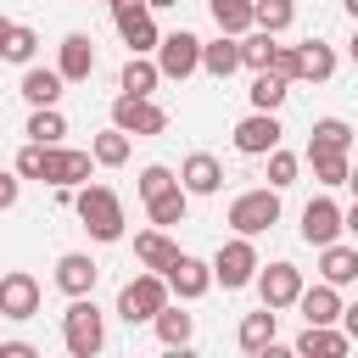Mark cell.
Masks as SVG:
<instances>
[{"label":"cell","mask_w":358,"mask_h":358,"mask_svg":"<svg viewBox=\"0 0 358 358\" xmlns=\"http://www.w3.org/2000/svg\"><path fill=\"white\" fill-rule=\"evenodd\" d=\"M308 151H352V123H341V117H319Z\"/></svg>","instance_id":"4dcf8cb0"},{"label":"cell","mask_w":358,"mask_h":358,"mask_svg":"<svg viewBox=\"0 0 358 358\" xmlns=\"http://www.w3.org/2000/svg\"><path fill=\"white\" fill-rule=\"evenodd\" d=\"M95 280H101V263H95L90 252H62V257H56V285H62L67 296H90Z\"/></svg>","instance_id":"9a60e30c"},{"label":"cell","mask_w":358,"mask_h":358,"mask_svg":"<svg viewBox=\"0 0 358 358\" xmlns=\"http://www.w3.org/2000/svg\"><path fill=\"white\" fill-rule=\"evenodd\" d=\"M296 352H302V358H341V352H347V330L308 324V330L296 336Z\"/></svg>","instance_id":"cb8c5ba5"},{"label":"cell","mask_w":358,"mask_h":358,"mask_svg":"<svg viewBox=\"0 0 358 358\" xmlns=\"http://www.w3.org/2000/svg\"><path fill=\"white\" fill-rule=\"evenodd\" d=\"M90 162H95L90 151H73V145H45V173H39V179H45V185H73V190H78V185L90 179Z\"/></svg>","instance_id":"4fadbf2b"},{"label":"cell","mask_w":358,"mask_h":358,"mask_svg":"<svg viewBox=\"0 0 358 358\" xmlns=\"http://www.w3.org/2000/svg\"><path fill=\"white\" fill-rule=\"evenodd\" d=\"M302 241H308V246L341 241V207H336L330 196H313V201L302 207Z\"/></svg>","instance_id":"5bb4252c"},{"label":"cell","mask_w":358,"mask_h":358,"mask_svg":"<svg viewBox=\"0 0 358 358\" xmlns=\"http://www.w3.org/2000/svg\"><path fill=\"white\" fill-rule=\"evenodd\" d=\"M0 313L6 319H34L39 313V280L34 274H22V268H11V274H0Z\"/></svg>","instance_id":"7c38bea8"},{"label":"cell","mask_w":358,"mask_h":358,"mask_svg":"<svg viewBox=\"0 0 358 358\" xmlns=\"http://www.w3.org/2000/svg\"><path fill=\"white\" fill-rule=\"evenodd\" d=\"M296 17V0H252V28H268V34H285Z\"/></svg>","instance_id":"1f68e13d"},{"label":"cell","mask_w":358,"mask_h":358,"mask_svg":"<svg viewBox=\"0 0 358 358\" xmlns=\"http://www.w3.org/2000/svg\"><path fill=\"white\" fill-rule=\"evenodd\" d=\"M347 56H352V62H358V28H352V39H347Z\"/></svg>","instance_id":"f6af8a7d"},{"label":"cell","mask_w":358,"mask_h":358,"mask_svg":"<svg viewBox=\"0 0 358 358\" xmlns=\"http://www.w3.org/2000/svg\"><path fill=\"white\" fill-rule=\"evenodd\" d=\"M168 291L179 296V302H201L207 291H213V263H201V257H190V252H179L173 263H168Z\"/></svg>","instance_id":"30bf717a"},{"label":"cell","mask_w":358,"mask_h":358,"mask_svg":"<svg viewBox=\"0 0 358 358\" xmlns=\"http://www.w3.org/2000/svg\"><path fill=\"white\" fill-rule=\"evenodd\" d=\"M285 95H291V78H280L274 67H263V73L252 78V106H257V112H280Z\"/></svg>","instance_id":"83f0119b"},{"label":"cell","mask_w":358,"mask_h":358,"mask_svg":"<svg viewBox=\"0 0 358 358\" xmlns=\"http://www.w3.org/2000/svg\"><path fill=\"white\" fill-rule=\"evenodd\" d=\"M112 22H117L129 56H145V50H157V39H162L157 22H151V6H145V0H123V6H112Z\"/></svg>","instance_id":"52a82bcc"},{"label":"cell","mask_w":358,"mask_h":358,"mask_svg":"<svg viewBox=\"0 0 358 358\" xmlns=\"http://www.w3.org/2000/svg\"><path fill=\"white\" fill-rule=\"evenodd\" d=\"M56 73H62L67 84H84V78L95 73V39H90V34H67V39H62V62H56Z\"/></svg>","instance_id":"ac0fdd59"},{"label":"cell","mask_w":358,"mask_h":358,"mask_svg":"<svg viewBox=\"0 0 358 358\" xmlns=\"http://www.w3.org/2000/svg\"><path fill=\"white\" fill-rule=\"evenodd\" d=\"M213 280H218L224 291H241V285L257 280V246H252V235H235V241L218 246V257H213Z\"/></svg>","instance_id":"5b68a950"},{"label":"cell","mask_w":358,"mask_h":358,"mask_svg":"<svg viewBox=\"0 0 358 358\" xmlns=\"http://www.w3.org/2000/svg\"><path fill=\"white\" fill-rule=\"evenodd\" d=\"M296 308H302V319H308V324H336V319H341V285H330V280L302 285Z\"/></svg>","instance_id":"e0dca14e"},{"label":"cell","mask_w":358,"mask_h":358,"mask_svg":"<svg viewBox=\"0 0 358 358\" xmlns=\"http://www.w3.org/2000/svg\"><path fill=\"white\" fill-rule=\"evenodd\" d=\"M352 140H358V129H352Z\"/></svg>","instance_id":"f907efd6"},{"label":"cell","mask_w":358,"mask_h":358,"mask_svg":"<svg viewBox=\"0 0 358 358\" xmlns=\"http://www.w3.org/2000/svg\"><path fill=\"white\" fill-rule=\"evenodd\" d=\"M34 50H39V34H34L28 22H11V28H6L0 56H6V62H17V67H28V62H34Z\"/></svg>","instance_id":"d6a6232c"},{"label":"cell","mask_w":358,"mask_h":358,"mask_svg":"<svg viewBox=\"0 0 358 358\" xmlns=\"http://www.w3.org/2000/svg\"><path fill=\"white\" fill-rule=\"evenodd\" d=\"M319 280H330V285H352V280H358V241H352V246H347V241L319 246Z\"/></svg>","instance_id":"d6986e66"},{"label":"cell","mask_w":358,"mask_h":358,"mask_svg":"<svg viewBox=\"0 0 358 358\" xmlns=\"http://www.w3.org/2000/svg\"><path fill=\"white\" fill-rule=\"evenodd\" d=\"M179 185H185L190 196H213V190L224 185V162H218L213 151H190V157L179 162Z\"/></svg>","instance_id":"2e32d148"},{"label":"cell","mask_w":358,"mask_h":358,"mask_svg":"<svg viewBox=\"0 0 358 358\" xmlns=\"http://www.w3.org/2000/svg\"><path fill=\"white\" fill-rule=\"evenodd\" d=\"M90 157H95L101 168H123V162H129V134H123V129L112 123L106 134H95V145H90Z\"/></svg>","instance_id":"e575fe53"},{"label":"cell","mask_w":358,"mask_h":358,"mask_svg":"<svg viewBox=\"0 0 358 358\" xmlns=\"http://www.w3.org/2000/svg\"><path fill=\"white\" fill-rule=\"evenodd\" d=\"M145 6H151V11H168V6H179V0H145Z\"/></svg>","instance_id":"ee69618b"},{"label":"cell","mask_w":358,"mask_h":358,"mask_svg":"<svg viewBox=\"0 0 358 358\" xmlns=\"http://www.w3.org/2000/svg\"><path fill=\"white\" fill-rule=\"evenodd\" d=\"M73 213H78V224L95 235V241H123V201H117V190L112 185H78L73 190Z\"/></svg>","instance_id":"6da1fadb"},{"label":"cell","mask_w":358,"mask_h":358,"mask_svg":"<svg viewBox=\"0 0 358 358\" xmlns=\"http://www.w3.org/2000/svg\"><path fill=\"white\" fill-rule=\"evenodd\" d=\"M151 324H157V341H162V347H190V336H196V319H190V313H179L173 302H168Z\"/></svg>","instance_id":"f1b7e54d"},{"label":"cell","mask_w":358,"mask_h":358,"mask_svg":"<svg viewBox=\"0 0 358 358\" xmlns=\"http://www.w3.org/2000/svg\"><path fill=\"white\" fill-rule=\"evenodd\" d=\"M134 257H140V268L168 274V263L179 257V246L168 241V229H140V235H134Z\"/></svg>","instance_id":"603a6c76"},{"label":"cell","mask_w":358,"mask_h":358,"mask_svg":"<svg viewBox=\"0 0 358 358\" xmlns=\"http://www.w3.org/2000/svg\"><path fill=\"white\" fill-rule=\"evenodd\" d=\"M17 190H22V185H17V173H6V168H0V213H6V207H17Z\"/></svg>","instance_id":"ab89813d"},{"label":"cell","mask_w":358,"mask_h":358,"mask_svg":"<svg viewBox=\"0 0 358 358\" xmlns=\"http://www.w3.org/2000/svg\"><path fill=\"white\" fill-rule=\"evenodd\" d=\"M106 6H123V0H106Z\"/></svg>","instance_id":"681fc988"},{"label":"cell","mask_w":358,"mask_h":358,"mask_svg":"<svg viewBox=\"0 0 358 358\" xmlns=\"http://www.w3.org/2000/svg\"><path fill=\"white\" fill-rule=\"evenodd\" d=\"M235 341H241V352H263L268 341H280V313H274V308L246 313V319H241V330H235Z\"/></svg>","instance_id":"7402d4cb"},{"label":"cell","mask_w":358,"mask_h":358,"mask_svg":"<svg viewBox=\"0 0 358 358\" xmlns=\"http://www.w3.org/2000/svg\"><path fill=\"white\" fill-rule=\"evenodd\" d=\"M112 123H117L123 134H134V140H151V134L168 129V112H162L151 95H117V101H112Z\"/></svg>","instance_id":"8992f818"},{"label":"cell","mask_w":358,"mask_h":358,"mask_svg":"<svg viewBox=\"0 0 358 358\" xmlns=\"http://www.w3.org/2000/svg\"><path fill=\"white\" fill-rule=\"evenodd\" d=\"M257 296H263V308H296V296H302V268L296 263H257Z\"/></svg>","instance_id":"9c48e42d"},{"label":"cell","mask_w":358,"mask_h":358,"mask_svg":"<svg viewBox=\"0 0 358 358\" xmlns=\"http://www.w3.org/2000/svg\"><path fill=\"white\" fill-rule=\"evenodd\" d=\"M145 213H151V224H157V229H173V224H185V213H190V190L173 179L168 190H157V196L145 201Z\"/></svg>","instance_id":"44dd1931"},{"label":"cell","mask_w":358,"mask_h":358,"mask_svg":"<svg viewBox=\"0 0 358 358\" xmlns=\"http://www.w3.org/2000/svg\"><path fill=\"white\" fill-rule=\"evenodd\" d=\"M39 347L34 341H0V358H34Z\"/></svg>","instance_id":"60d3db41"},{"label":"cell","mask_w":358,"mask_h":358,"mask_svg":"<svg viewBox=\"0 0 358 358\" xmlns=\"http://www.w3.org/2000/svg\"><path fill=\"white\" fill-rule=\"evenodd\" d=\"M330 73H336V50H330V45H319V39H308V45H296V78H313V84H330Z\"/></svg>","instance_id":"484cf974"},{"label":"cell","mask_w":358,"mask_h":358,"mask_svg":"<svg viewBox=\"0 0 358 358\" xmlns=\"http://www.w3.org/2000/svg\"><path fill=\"white\" fill-rule=\"evenodd\" d=\"M157 84H162V73H157V62H145V56H129L123 73H117V90H123V95H151Z\"/></svg>","instance_id":"4316f807"},{"label":"cell","mask_w":358,"mask_h":358,"mask_svg":"<svg viewBox=\"0 0 358 358\" xmlns=\"http://www.w3.org/2000/svg\"><path fill=\"white\" fill-rule=\"evenodd\" d=\"M39 173H45V145L28 140V145L17 151V179H39Z\"/></svg>","instance_id":"74e56055"},{"label":"cell","mask_w":358,"mask_h":358,"mask_svg":"<svg viewBox=\"0 0 358 358\" xmlns=\"http://www.w3.org/2000/svg\"><path fill=\"white\" fill-rule=\"evenodd\" d=\"M341 235H352V241H358V201L341 213Z\"/></svg>","instance_id":"7bdbcfd3"},{"label":"cell","mask_w":358,"mask_h":358,"mask_svg":"<svg viewBox=\"0 0 358 358\" xmlns=\"http://www.w3.org/2000/svg\"><path fill=\"white\" fill-rule=\"evenodd\" d=\"M6 28H11V22H6V17H0V45H6Z\"/></svg>","instance_id":"c3c4849f"},{"label":"cell","mask_w":358,"mask_h":358,"mask_svg":"<svg viewBox=\"0 0 358 358\" xmlns=\"http://www.w3.org/2000/svg\"><path fill=\"white\" fill-rule=\"evenodd\" d=\"M341 330H347V341H358V302L341 308Z\"/></svg>","instance_id":"b9f144b4"},{"label":"cell","mask_w":358,"mask_h":358,"mask_svg":"<svg viewBox=\"0 0 358 358\" xmlns=\"http://www.w3.org/2000/svg\"><path fill=\"white\" fill-rule=\"evenodd\" d=\"M347 185H352V196H358V168H347Z\"/></svg>","instance_id":"bcb514c9"},{"label":"cell","mask_w":358,"mask_h":358,"mask_svg":"<svg viewBox=\"0 0 358 358\" xmlns=\"http://www.w3.org/2000/svg\"><path fill=\"white\" fill-rule=\"evenodd\" d=\"M157 73L162 78H190V73H201V39L196 34H168V39H157Z\"/></svg>","instance_id":"ba28073f"},{"label":"cell","mask_w":358,"mask_h":358,"mask_svg":"<svg viewBox=\"0 0 358 358\" xmlns=\"http://www.w3.org/2000/svg\"><path fill=\"white\" fill-rule=\"evenodd\" d=\"M168 296H173L168 280H162L157 268H145V274H134V280L117 291V319H123V324H151V319L168 308Z\"/></svg>","instance_id":"3957f363"},{"label":"cell","mask_w":358,"mask_h":358,"mask_svg":"<svg viewBox=\"0 0 358 358\" xmlns=\"http://www.w3.org/2000/svg\"><path fill=\"white\" fill-rule=\"evenodd\" d=\"M235 67H241V39H235V34H218L213 45H201V73L229 78Z\"/></svg>","instance_id":"d4e9b609"},{"label":"cell","mask_w":358,"mask_h":358,"mask_svg":"<svg viewBox=\"0 0 358 358\" xmlns=\"http://www.w3.org/2000/svg\"><path fill=\"white\" fill-rule=\"evenodd\" d=\"M173 179H179L173 168H162V162H151V168H140V196L151 201V196H157V190H168Z\"/></svg>","instance_id":"f35d334b"},{"label":"cell","mask_w":358,"mask_h":358,"mask_svg":"<svg viewBox=\"0 0 358 358\" xmlns=\"http://www.w3.org/2000/svg\"><path fill=\"white\" fill-rule=\"evenodd\" d=\"M308 162H313V179L319 185H347V151H308Z\"/></svg>","instance_id":"d590c367"},{"label":"cell","mask_w":358,"mask_h":358,"mask_svg":"<svg viewBox=\"0 0 358 358\" xmlns=\"http://www.w3.org/2000/svg\"><path fill=\"white\" fill-rule=\"evenodd\" d=\"M274 224H280V190H274V185L241 190V196L229 201V229H235V235H263V229H274Z\"/></svg>","instance_id":"277c9868"},{"label":"cell","mask_w":358,"mask_h":358,"mask_svg":"<svg viewBox=\"0 0 358 358\" xmlns=\"http://www.w3.org/2000/svg\"><path fill=\"white\" fill-rule=\"evenodd\" d=\"M341 6H347V17H352V22H358V0H341Z\"/></svg>","instance_id":"7dc6e473"},{"label":"cell","mask_w":358,"mask_h":358,"mask_svg":"<svg viewBox=\"0 0 358 358\" xmlns=\"http://www.w3.org/2000/svg\"><path fill=\"white\" fill-rule=\"evenodd\" d=\"M62 347L73 358H95L106 347V313L95 308V296H73V308L62 313Z\"/></svg>","instance_id":"7a4b0ae2"},{"label":"cell","mask_w":358,"mask_h":358,"mask_svg":"<svg viewBox=\"0 0 358 358\" xmlns=\"http://www.w3.org/2000/svg\"><path fill=\"white\" fill-rule=\"evenodd\" d=\"M62 134H67V117H62L56 106H34V117H28V140H39V145H62Z\"/></svg>","instance_id":"836d02e7"},{"label":"cell","mask_w":358,"mask_h":358,"mask_svg":"<svg viewBox=\"0 0 358 358\" xmlns=\"http://www.w3.org/2000/svg\"><path fill=\"white\" fill-rule=\"evenodd\" d=\"M62 90H67V78L56 73V67H22V101L28 106H56L62 101Z\"/></svg>","instance_id":"ffe728a7"},{"label":"cell","mask_w":358,"mask_h":358,"mask_svg":"<svg viewBox=\"0 0 358 358\" xmlns=\"http://www.w3.org/2000/svg\"><path fill=\"white\" fill-rule=\"evenodd\" d=\"M280 134H285V129H280V117L252 106V117H241V123H235V151H241V157H268V151L280 145Z\"/></svg>","instance_id":"8fae6325"},{"label":"cell","mask_w":358,"mask_h":358,"mask_svg":"<svg viewBox=\"0 0 358 358\" xmlns=\"http://www.w3.org/2000/svg\"><path fill=\"white\" fill-rule=\"evenodd\" d=\"M207 11H213V22H218V34H246L252 28V0H207Z\"/></svg>","instance_id":"f546056e"},{"label":"cell","mask_w":358,"mask_h":358,"mask_svg":"<svg viewBox=\"0 0 358 358\" xmlns=\"http://www.w3.org/2000/svg\"><path fill=\"white\" fill-rule=\"evenodd\" d=\"M296 168H302V162H296V157H291L285 145H274V151H268V185H274V190L296 185Z\"/></svg>","instance_id":"8d00e7d4"}]
</instances>
